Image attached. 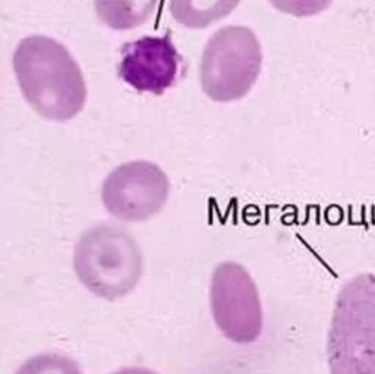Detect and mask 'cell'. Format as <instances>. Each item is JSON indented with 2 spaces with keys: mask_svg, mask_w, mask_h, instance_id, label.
<instances>
[{
  "mask_svg": "<svg viewBox=\"0 0 375 374\" xmlns=\"http://www.w3.org/2000/svg\"><path fill=\"white\" fill-rule=\"evenodd\" d=\"M158 0H94L98 21L106 27L126 31L145 24L154 15Z\"/></svg>",
  "mask_w": 375,
  "mask_h": 374,
  "instance_id": "ba28073f",
  "label": "cell"
},
{
  "mask_svg": "<svg viewBox=\"0 0 375 374\" xmlns=\"http://www.w3.org/2000/svg\"><path fill=\"white\" fill-rule=\"evenodd\" d=\"M113 374H158L155 371H152L150 368H145V367H126V368H122L119 371Z\"/></svg>",
  "mask_w": 375,
  "mask_h": 374,
  "instance_id": "7c38bea8",
  "label": "cell"
},
{
  "mask_svg": "<svg viewBox=\"0 0 375 374\" xmlns=\"http://www.w3.org/2000/svg\"><path fill=\"white\" fill-rule=\"evenodd\" d=\"M15 374H84L75 359L66 355L49 352L28 358Z\"/></svg>",
  "mask_w": 375,
  "mask_h": 374,
  "instance_id": "30bf717a",
  "label": "cell"
},
{
  "mask_svg": "<svg viewBox=\"0 0 375 374\" xmlns=\"http://www.w3.org/2000/svg\"><path fill=\"white\" fill-rule=\"evenodd\" d=\"M74 270L87 291L114 301L138 286L144 273V257L131 232L117 225L100 223L78 239Z\"/></svg>",
  "mask_w": 375,
  "mask_h": 374,
  "instance_id": "7a4b0ae2",
  "label": "cell"
},
{
  "mask_svg": "<svg viewBox=\"0 0 375 374\" xmlns=\"http://www.w3.org/2000/svg\"><path fill=\"white\" fill-rule=\"evenodd\" d=\"M263 49L257 34L242 25L217 30L204 46L200 62L201 88L219 103L245 97L261 74Z\"/></svg>",
  "mask_w": 375,
  "mask_h": 374,
  "instance_id": "277c9868",
  "label": "cell"
},
{
  "mask_svg": "<svg viewBox=\"0 0 375 374\" xmlns=\"http://www.w3.org/2000/svg\"><path fill=\"white\" fill-rule=\"evenodd\" d=\"M117 72L133 90L160 96L179 81L183 58L170 34L145 36L122 46Z\"/></svg>",
  "mask_w": 375,
  "mask_h": 374,
  "instance_id": "52a82bcc",
  "label": "cell"
},
{
  "mask_svg": "<svg viewBox=\"0 0 375 374\" xmlns=\"http://www.w3.org/2000/svg\"><path fill=\"white\" fill-rule=\"evenodd\" d=\"M210 308L219 330L235 343H252L263 333L260 291L249 272L236 261L216 266L210 282Z\"/></svg>",
  "mask_w": 375,
  "mask_h": 374,
  "instance_id": "5b68a950",
  "label": "cell"
},
{
  "mask_svg": "<svg viewBox=\"0 0 375 374\" xmlns=\"http://www.w3.org/2000/svg\"><path fill=\"white\" fill-rule=\"evenodd\" d=\"M241 0H169L170 14L180 25L201 30L230 15Z\"/></svg>",
  "mask_w": 375,
  "mask_h": 374,
  "instance_id": "9c48e42d",
  "label": "cell"
},
{
  "mask_svg": "<svg viewBox=\"0 0 375 374\" xmlns=\"http://www.w3.org/2000/svg\"><path fill=\"white\" fill-rule=\"evenodd\" d=\"M277 11L293 17H314L328 9L333 0H268Z\"/></svg>",
  "mask_w": 375,
  "mask_h": 374,
  "instance_id": "8fae6325",
  "label": "cell"
},
{
  "mask_svg": "<svg viewBox=\"0 0 375 374\" xmlns=\"http://www.w3.org/2000/svg\"><path fill=\"white\" fill-rule=\"evenodd\" d=\"M12 62L24 99L40 116L66 122L84 109L87 85L81 66L60 41L30 36L19 41Z\"/></svg>",
  "mask_w": 375,
  "mask_h": 374,
  "instance_id": "6da1fadb",
  "label": "cell"
},
{
  "mask_svg": "<svg viewBox=\"0 0 375 374\" xmlns=\"http://www.w3.org/2000/svg\"><path fill=\"white\" fill-rule=\"evenodd\" d=\"M330 374H375V275L360 273L340 289L327 340Z\"/></svg>",
  "mask_w": 375,
  "mask_h": 374,
  "instance_id": "3957f363",
  "label": "cell"
},
{
  "mask_svg": "<svg viewBox=\"0 0 375 374\" xmlns=\"http://www.w3.org/2000/svg\"><path fill=\"white\" fill-rule=\"evenodd\" d=\"M169 194L166 172L148 160H132L114 167L101 186V201L109 215L131 223L158 215Z\"/></svg>",
  "mask_w": 375,
  "mask_h": 374,
  "instance_id": "8992f818",
  "label": "cell"
}]
</instances>
